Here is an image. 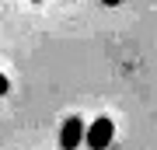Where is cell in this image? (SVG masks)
I'll use <instances>...</instances> for the list:
<instances>
[{
	"mask_svg": "<svg viewBox=\"0 0 157 150\" xmlns=\"http://www.w3.org/2000/svg\"><path fill=\"white\" fill-rule=\"evenodd\" d=\"M112 136H115L112 119H94V122H91V129H84V140H87L91 150H105L108 143H112Z\"/></svg>",
	"mask_w": 157,
	"mask_h": 150,
	"instance_id": "6da1fadb",
	"label": "cell"
},
{
	"mask_svg": "<svg viewBox=\"0 0 157 150\" xmlns=\"http://www.w3.org/2000/svg\"><path fill=\"white\" fill-rule=\"evenodd\" d=\"M80 143H84V122H80L77 115H70L67 122H63V129H59V147L63 150H73Z\"/></svg>",
	"mask_w": 157,
	"mask_h": 150,
	"instance_id": "7a4b0ae2",
	"label": "cell"
},
{
	"mask_svg": "<svg viewBox=\"0 0 157 150\" xmlns=\"http://www.w3.org/2000/svg\"><path fill=\"white\" fill-rule=\"evenodd\" d=\"M7 91H11V80H7V77H4V73H0V98H4V94H7Z\"/></svg>",
	"mask_w": 157,
	"mask_h": 150,
	"instance_id": "3957f363",
	"label": "cell"
},
{
	"mask_svg": "<svg viewBox=\"0 0 157 150\" xmlns=\"http://www.w3.org/2000/svg\"><path fill=\"white\" fill-rule=\"evenodd\" d=\"M101 4H105V7H119L122 0H101Z\"/></svg>",
	"mask_w": 157,
	"mask_h": 150,
	"instance_id": "277c9868",
	"label": "cell"
}]
</instances>
